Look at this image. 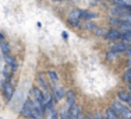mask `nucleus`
I'll list each match as a JSON object with an SVG mask.
<instances>
[{
  "label": "nucleus",
  "instance_id": "obj_13",
  "mask_svg": "<svg viewBox=\"0 0 131 119\" xmlns=\"http://www.w3.org/2000/svg\"><path fill=\"white\" fill-rule=\"evenodd\" d=\"M81 13H82V10L81 8H74V10L70 11V14H68V18H74V20H81Z\"/></svg>",
  "mask_w": 131,
  "mask_h": 119
},
{
  "label": "nucleus",
  "instance_id": "obj_16",
  "mask_svg": "<svg viewBox=\"0 0 131 119\" xmlns=\"http://www.w3.org/2000/svg\"><path fill=\"white\" fill-rule=\"evenodd\" d=\"M109 23H110L112 28H118V27L121 25V23H123V20H121V18H118V17H112L110 20H109Z\"/></svg>",
  "mask_w": 131,
  "mask_h": 119
},
{
  "label": "nucleus",
  "instance_id": "obj_40",
  "mask_svg": "<svg viewBox=\"0 0 131 119\" xmlns=\"http://www.w3.org/2000/svg\"><path fill=\"white\" fill-rule=\"evenodd\" d=\"M118 119H121V118H118Z\"/></svg>",
  "mask_w": 131,
  "mask_h": 119
},
{
  "label": "nucleus",
  "instance_id": "obj_36",
  "mask_svg": "<svg viewBox=\"0 0 131 119\" xmlns=\"http://www.w3.org/2000/svg\"><path fill=\"white\" fill-rule=\"evenodd\" d=\"M39 119H46V118H43V116H42V118H39Z\"/></svg>",
  "mask_w": 131,
  "mask_h": 119
},
{
  "label": "nucleus",
  "instance_id": "obj_5",
  "mask_svg": "<svg viewBox=\"0 0 131 119\" xmlns=\"http://www.w3.org/2000/svg\"><path fill=\"white\" fill-rule=\"evenodd\" d=\"M31 99H35V101L40 102V104L43 105V93L40 91V90L38 88V87H34L32 90H31Z\"/></svg>",
  "mask_w": 131,
  "mask_h": 119
},
{
  "label": "nucleus",
  "instance_id": "obj_30",
  "mask_svg": "<svg viewBox=\"0 0 131 119\" xmlns=\"http://www.w3.org/2000/svg\"><path fill=\"white\" fill-rule=\"evenodd\" d=\"M61 38H63L64 41H67V39H68V34L66 32V31H63V32H61Z\"/></svg>",
  "mask_w": 131,
  "mask_h": 119
},
{
  "label": "nucleus",
  "instance_id": "obj_9",
  "mask_svg": "<svg viewBox=\"0 0 131 119\" xmlns=\"http://www.w3.org/2000/svg\"><path fill=\"white\" fill-rule=\"evenodd\" d=\"M81 115V106L74 104L73 106H70V119H78Z\"/></svg>",
  "mask_w": 131,
  "mask_h": 119
},
{
  "label": "nucleus",
  "instance_id": "obj_11",
  "mask_svg": "<svg viewBox=\"0 0 131 119\" xmlns=\"http://www.w3.org/2000/svg\"><path fill=\"white\" fill-rule=\"evenodd\" d=\"M93 18H96V14L92 13V11H88V10H82V13H81V20H93Z\"/></svg>",
  "mask_w": 131,
  "mask_h": 119
},
{
  "label": "nucleus",
  "instance_id": "obj_24",
  "mask_svg": "<svg viewBox=\"0 0 131 119\" xmlns=\"http://www.w3.org/2000/svg\"><path fill=\"white\" fill-rule=\"evenodd\" d=\"M11 73H13V71H11L10 66H7V65H6L4 70H3V76H4V79H10V77H11Z\"/></svg>",
  "mask_w": 131,
  "mask_h": 119
},
{
  "label": "nucleus",
  "instance_id": "obj_23",
  "mask_svg": "<svg viewBox=\"0 0 131 119\" xmlns=\"http://www.w3.org/2000/svg\"><path fill=\"white\" fill-rule=\"evenodd\" d=\"M67 23L71 27H80L81 25V20H74V18H67Z\"/></svg>",
  "mask_w": 131,
  "mask_h": 119
},
{
  "label": "nucleus",
  "instance_id": "obj_6",
  "mask_svg": "<svg viewBox=\"0 0 131 119\" xmlns=\"http://www.w3.org/2000/svg\"><path fill=\"white\" fill-rule=\"evenodd\" d=\"M4 62L7 63V66H10L11 69V71H17V69H18V63H17V60L13 58V56H10V55H4Z\"/></svg>",
  "mask_w": 131,
  "mask_h": 119
},
{
  "label": "nucleus",
  "instance_id": "obj_15",
  "mask_svg": "<svg viewBox=\"0 0 131 119\" xmlns=\"http://www.w3.org/2000/svg\"><path fill=\"white\" fill-rule=\"evenodd\" d=\"M105 116L106 119H118L120 116L116 114V111H114L113 108H109V109H106V114H105Z\"/></svg>",
  "mask_w": 131,
  "mask_h": 119
},
{
  "label": "nucleus",
  "instance_id": "obj_18",
  "mask_svg": "<svg viewBox=\"0 0 131 119\" xmlns=\"http://www.w3.org/2000/svg\"><path fill=\"white\" fill-rule=\"evenodd\" d=\"M38 81H39V84H40V87H42V88H45V90L49 88L48 83H46V80H45V74H43V73H39L38 74Z\"/></svg>",
  "mask_w": 131,
  "mask_h": 119
},
{
  "label": "nucleus",
  "instance_id": "obj_31",
  "mask_svg": "<svg viewBox=\"0 0 131 119\" xmlns=\"http://www.w3.org/2000/svg\"><path fill=\"white\" fill-rule=\"evenodd\" d=\"M126 53H127V56H128V60H131V48H128L126 51Z\"/></svg>",
  "mask_w": 131,
  "mask_h": 119
},
{
  "label": "nucleus",
  "instance_id": "obj_34",
  "mask_svg": "<svg viewBox=\"0 0 131 119\" xmlns=\"http://www.w3.org/2000/svg\"><path fill=\"white\" fill-rule=\"evenodd\" d=\"M127 66H128V67H131V60H128V63H127Z\"/></svg>",
  "mask_w": 131,
  "mask_h": 119
},
{
  "label": "nucleus",
  "instance_id": "obj_20",
  "mask_svg": "<svg viewBox=\"0 0 131 119\" xmlns=\"http://www.w3.org/2000/svg\"><path fill=\"white\" fill-rule=\"evenodd\" d=\"M120 118L121 119H131V109H128L126 106V109H124V111L120 114Z\"/></svg>",
  "mask_w": 131,
  "mask_h": 119
},
{
  "label": "nucleus",
  "instance_id": "obj_29",
  "mask_svg": "<svg viewBox=\"0 0 131 119\" xmlns=\"http://www.w3.org/2000/svg\"><path fill=\"white\" fill-rule=\"evenodd\" d=\"M92 119H103V116H102V114H101V112H96V114H95V116H93Z\"/></svg>",
  "mask_w": 131,
  "mask_h": 119
},
{
  "label": "nucleus",
  "instance_id": "obj_10",
  "mask_svg": "<svg viewBox=\"0 0 131 119\" xmlns=\"http://www.w3.org/2000/svg\"><path fill=\"white\" fill-rule=\"evenodd\" d=\"M112 108H113L114 111H116V114L118 115V116H120V114L124 111V109H126V106L121 104L120 99H116V101H113V104H112Z\"/></svg>",
  "mask_w": 131,
  "mask_h": 119
},
{
  "label": "nucleus",
  "instance_id": "obj_28",
  "mask_svg": "<svg viewBox=\"0 0 131 119\" xmlns=\"http://www.w3.org/2000/svg\"><path fill=\"white\" fill-rule=\"evenodd\" d=\"M121 20L123 21H126V23H128V24H131V11H128V13H126L121 17Z\"/></svg>",
  "mask_w": 131,
  "mask_h": 119
},
{
  "label": "nucleus",
  "instance_id": "obj_25",
  "mask_svg": "<svg viewBox=\"0 0 131 119\" xmlns=\"http://www.w3.org/2000/svg\"><path fill=\"white\" fill-rule=\"evenodd\" d=\"M95 28H96V24L88 20V23L85 24V30H86V31H95Z\"/></svg>",
  "mask_w": 131,
  "mask_h": 119
},
{
  "label": "nucleus",
  "instance_id": "obj_12",
  "mask_svg": "<svg viewBox=\"0 0 131 119\" xmlns=\"http://www.w3.org/2000/svg\"><path fill=\"white\" fill-rule=\"evenodd\" d=\"M0 51H2L3 55H8V53H10V45H8V42H6L4 39L0 41Z\"/></svg>",
  "mask_w": 131,
  "mask_h": 119
},
{
  "label": "nucleus",
  "instance_id": "obj_38",
  "mask_svg": "<svg viewBox=\"0 0 131 119\" xmlns=\"http://www.w3.org/2000/svg\"><path fill=\"white\" fill-rule=\"evenodd\" d=\"M109 2H113V0H109Z\"/></svg>",
  "mask_w": 131,
  "mask_h": 119
},
{
  "label": "nucleus",
  "instance_id": "obj_8",
  "mask_svg": "<svg viewBox=\"0 0 131 119\" xmlns=\"http://www.w3.org/2000/svg\"><path fill=\"white\" fill-rule=\"evenodd\" d=\"M110 49H112L113 52L121 53V52H126L128 48H127V45H126V43H123V42H114V43H112Z\"/></svg>",
  "mask_w": 131,
  "mask_h": 119
},
{
  "label": "nucleus",
  "instance_id": "obj_26",
  "mask_svg": "<svg viewBox=\"0 0 131 119\" xmlns=\"http://www.w3.org/2000/svg\"><path fill=\"white\" fill-rule=\"evenodd\" d=\"M123 80H124V81H127V83H131V67H128V70H127L126 73H124Z\"/></svg>",
  "mask_w": 131,
  "mask_h": 119
},
{
  "label": "nucleus",
  "instance_id": "obj_7",
  "mask_svg": "<svg viewBox=\"0 0 131 119\" xmlns=\"http://www.w3.org/2000/svg\"><path fill=\"white\" fill-rule=\"evenodd\" d=\"M66 105L70 108V106H73L74 104H75V93L73 91V90H67L66 91Z\"/></svg>",
  "mask_w": 131,
  "mask_h": 119
},
{
  "label": "nucleus",
  "instance_id": "obj_3",
  "mask_svg": "<svg viewBox=\"0 0 131 119\" xmlns=\"http://www.w3.org/2000/svg\"><path fill=\"white\" fill-rule=\"evenodd\" d=\"M107 41H112V42H116V41H120L123 38V34L118 28H110V30L106 32V36H105Z\"/></svg>",
  "mask_w": 131,
  "mask_h": 119
},
{
  "label": "nucleus",
  "instance_id": "obj_32",
  "mask_svg": "<svg viewBox=\"0 0 131 119\" xmlns=\"http://www.w3.org/2000/svg\"><path fill=\"white\" fill-rule=\"evenodd\" d=\"M78 119H91V118H86V116H84V115H82V114H81V115H80V116H78Z\"/></svg>",
  "mask_w": 131,
  "mask_h": 119
},
{
  "label": "nucleus",
  "instance_id": "obj_4",
  "mask_svg": "<svg viewBox=\"0 0 131 119\" xmlns=\"http://www.w3.org/2000/svg\"><path fill=\"white\" fill-rule=\"evenodd\" d=\"M64 95H66V91L63 87H52V97L54 102H59L60 99H63Z\"/></svg>",
  "mask_w": 131,
  "mask_h": 119
},
{
  "label": "nucleus",
  "instance_id": "obj_19",
  "mask_svg": "<svg viewBox=\"0 0 131 119\" xmlns=\"http://www.w3.org/2000/svg\"><path fill=\"white\" fill-rule=\"evenodd\" d=\"M48 76H49V79H50V81L53 84H56V81H59V74L56 73L54 70H49L48 71Z\"/></svg>",
  "mask_w": 131,
  "mask_h": 119
},
{
  "label": "nucleus",
  "instance_id": "obj_1",
  "mask_svg": "<svg viewBox=\"0 0 131 119\" xmlns=\"http://www.w3.org/2000/svg\"><path fill=\"white\" fill-rule=\"evenodd\" d=\"M0 86H2L0 88H2L3 94H4L6 99H7V101H11V99H13V97H14V86L11 83H7L6 80H3Z\"/></svg>",
  "mask_w": 131,
  "mask_h": 119
},
{
  "label": "nucleus",
  "instance_id": "obj_33",
  "mask_svg": "<svg viewBox=\"0 0 131 119\" xmlns=\"http://www.w3.org/2000/svg\"><path fill=\"white\" fill-rule=\"evenodd\" d=\"M127 104H128V105H131V97L128 98V101H127Z\"/></svg>",
  "mask_w": 131,
  "mask_h": 119
},
{
  "label": "nucleus",
  "instance_id": "obj_37",
  "mask_svg": "<svg viewBox=\"0 0 131 119\" xmlns=\"http://www.w3.org/2000/svg\"><path fill=\"white\" fill-rule=\"evenodd\" d=\"M130 97H131V91H130Z\"/></svg>",
  "mask_w": 131,
  "mask_h": 119
},
{
  "label": "nucleus",
  "instance_id": "obj_27",
  "mask_svg": "<svg viewBox=\"0 0 131 119\" xmlns=\"http://www.w3.org/2000/svg\"><path fill=\"white\" fill-rule=\"evenodd\" d=\"M117 55H118L117 52H113V51H109V52H107V55H106V58H107V60H113L114 58H117Z\"/></svg>",
  "mask_w": 131,
  "mask_h": 119
},
{
  "label": "nucleus",
  "instance_id": "obj_22",
  "mask_svg": "<svg viewBox=\"0 0 131 119\" xmlns=\"http://www.w3.org/2000/svg\"><path fill=\"white\" fill-rule=\"evenodd\" d=\"M106 32H107V31H105L103 28H98V27L93 31V34H95L96 36H106Z\"/></svg>",
  "mask_w": 131,
  "mask_h": 119
},
{
  "label": "nucleus",
  "instance_id": "obj_2",
  "mask_svg": "<svg viewBox=\"0 0 131 119\" xmlns=\"http://www.w3.org/2000/svg\"><path fill=\"white\" fill-rule=\"evenodd\" d=\"M20 114L23 115L24 118H32L34 115V109H32V99H27L25 102H24V105L21 106V111Z\"/></svg>",
  "mask_w": 131,
  "mask_h": 119
},
{
  "label": "nucleus",
  "instance_id": "obj_17",
  "mask_svg": "<svg viewBox=\"0 0 131 119\" xmlns=\"http://www.w3.org/2000/svg\"><path fill=\"white\" fill-rule=\"evenodd\" d=\"M117 98L120 99L121 102H127L130 98V94L127 91H123V90H121V91H118V94H117Z\"/></svg>",
  "mask_w": 131,
  "mask_h": 119
},
{
  "label": "nucleus",
  "instance_id": "obj_21",
  "mask_svg": "<svg viewBox=\"0 0 131 119\" xmlns=\"http://www.w3.org/2000/svg\"><path fill=\"white\" fill-rule=\"evenodd\" d=\"M59 118L60 116H59V112L56 111V109H53L49 114H46V119H59Z\"/></svg>",
  "mask_w": 131,
  "mask_h": 119
},
{
  "label": "nucleus",
  "instance_id": "obj_35",
  "mask_svg": "<svg viewBox=\"0 0 131 119\" xmlns=\"http://www.w3.org/2000/svg\"><path fill=\"white\" fill-rule=\"evenodd\" d=\"M128 88H130V91H131V83H130V87H128Z\"/></svg>",
  "mask_w": 131,
  "mask_h": 119
},
{
  "label": "nucleus",
  "instance_id": "obj_39",
  "mask_svg": "<svg viewBox=\"0 0 131 119\" xmlns=\"http://www.w3.org/2000/svg\"><path fill=\"white\" fill-rule=\"evenodd\" d=\"M0 119H3V118H0Z\"/></svg>",
  "mask_w": 131,
  "mask_h": 119
},
{
  "label": "nucleus",
  "instance_id": "obj_14",
  "mask_svg": "<svg viewBox=\"0 0 131 119\" xmlns=\"http://www.w3.org/2000/svg\"><path fill=\"white\" fill-rule=\"evenodd\" d=\"M59 116L61 119H70V108H68L67 105L63 106V108L60 109V114H59Z\"/></svg>",
  "mask_w": 131,
  "mask_h": 119
}]
</instances>
